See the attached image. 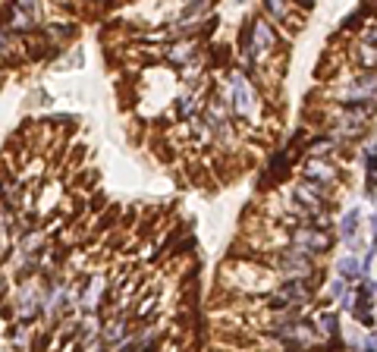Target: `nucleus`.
<instances>
[{
	"label": "nucleus",
	"instance_id": "nucleus-4",
	"mask_svg": "<svg viewBox=\"0 0 377 352\" xmlns=\"http://www.w3.org/2000/svg\"><path fill=\"white\" fill-rule=\"evenodd\" d=\"M293 198H296V204L302 211H321L324 208V202H327V189L324 186H318V183H308V180H302L296 189H293Z\"/></svg>",
	"mask_w": 377,
	"mask_h": 352
},
{
	"label": "nucleus",
	"instance_id": "nucleus-7",
	"mask_svg": "<svg viewBox=\"0 0 377 352\" xmlns=\"http://www.w3.org/2000/svg\"><path fill=\"white\" fill-rule=\"evenodd\" d=\"M336 167L327 164V161H315L311 158L308 164H305V180L308 183H318V186H330V183H336Z\"/></svg>",
	"mask_w": 377,
	"mask_h": 352
},
{
	"label": "nucleus",
	"instance_id": "nucleus-17",
	"mask_svg": "<svg viewBox=\"0 0 377 352\" xmlns=\"http://www.w3.org/2000/svg\"><path fill=\"white\" fill-rule=\"evenodd\" d=\"M286 352H315V349H286Z\"/></svg>",
	"mask_w": 377,
	"mask_h": 352
},
{
	"label": "nucleus",
	"instance_id": "nucleus-19",
	"mask_svg": "<svg viewBox=\"0 0 377 352\" xmlns=\"http://www.w3.org/2000/svg\"><path fill=\"white\" fill-rule=\"evenodd\" d=\"M374 292H377V283H374Z\"/></svg>",
	"mask_w": 377,
	"mask_h": 352
},
{
	"label": "nucleus",
	"instance_id": "nucleus-14",
	"mask_svg": "<svg viewBox=\"0 0 377 352\" xmlns=\"http://www.w3.org/2000/svg\"><path fill=\"white\" fill-rule=\"evenodd\" d=\"M365 45H368L371 51H374V47H377V25H371V32H368V35H365Z\"/></svg>",
	"mask_w": 377,
	"mask_h": 352
},
{
	"label": "nucleus",
	"instance_id": "nucleus-5",
	"mask_svg": "<svg viewBox=\"0 0 377 352\" xmlns=\"http://www.w3.org/2000/svg\"><path fill=\"white\" fill-rule=\"evenodd\" d=\"M229 101H233V110H236L239 117H251V113H255V95H251L245 75L236 73L229 79Z\"/></svg>",
	"mask_w": 377,
	"mask_h": 352
},
{
	"label": "nucleus",
	"instance_id": "nucleus-20",
	"mask_svg": "<svg viewBox=\"0 0 377 352\" xmlns=\"http://www.w3.org/2000/svg\"><path fill=\"white\" fill-rule=\"evenodd\" d=\"M374 151H377V145H374Z\"/></svg>",
	"mask_w": 377,
	"mask_h": 352
},
{
	"label": "nucleus",
	"instance_id": "nucleus-1",
	"mask_svg": "<svg viewBox=\"0 0 377 352\" xmlns=\"http://www.w3.org/2000/svg\"><path fill=\"white\" fill-rule=\"evenodd\" d=\"M330 246H333V236L324 230H318V226H299V230L293 233V239H289V248L299 252V255H305V258L321 255V252H327Z\"/></svg>",
	"mask_w": 377,
	"mask_h": 352
},
{
	"label": "nucleus",
	"instance_id": "nucleus-2",
	"mask_svg": "<svg viewBox=\"0 0 377 352\" xmlns=\"http://www.w3.org/2000/svg\"><path fill=\"white\" fill-rule=\"evenodd\" d=\"M274 268L280 270L286 280H305L315 274V264H311V258L299 255V252H280V255H274Z\"/></svg>",
	"mask_w": 377,
	"mask_h": 352
},
{
	"label": "nucleus",
	"instance_id": "nucleus-9",
	"mask_svg": "<svg viewBox=\"0 0 377 352\" xmlns=\"http://www.w3.org/2000/svg\"><path fill=\"white\" fill-rule=\"evenodd\" d=\"M355 230H358V208L346 211L340 220V239L343 242H352L355 239Z\"/></svg>",
	"mask_w": 377,
	"mask_h": 352
},
{
	"label": "nucleus",
	"instance_id": "nucleus-11",
	"mask_svg": "<svg viewBox=\"0 0 377 352\" xmlns=\"http://www.w3.org/2000/svg\"><path fill=\"white\" fill-rule=\"evenodd\" d=\"M104 337L111 340V343H119V340L126 337V318H117V321L107 324V330H104Z\"/></svg>",
	"mask_w": 377,
	"mask_h": 352
},
{
	"label": "nucleus",
	"instance_id": "nucleus-12",
	"mask_svg": "<svg viewBox=\"0 0 377 352\" xmlns=\"http://www.w3.org/2000/svg\"><path fill=\"white\" fill-rule=\"evenodd\" d=\"M321 327H324V333H330V337L340 333V321H336V315H324L321 318Z\"/></svg>",
	"mask_w": 377,
	"mask_h": 352
},
{
	"label": "nucleus",
	"instance_id": "nucleus-3",
	"mask_svg": "<svg viewBox=\"0 0 377 352\" xmlns=\"http://www.w3.org/2000/svg\"><path fill=\"white\" fill-rule=\"evenodd\" d=\"M374 95H377V73H362V75H355L352 82H349V89L343 91V104L355 107V104H362V101H371Z\"/></svg>",
	"mask_w": 377,
	"mask_h": 352
},
{
	"label": "nucleus",
	"instance_id": "nucleus-15",
	"mask_svg": "<svg viewBox=\"0 0 377 352\" xmlns=\"http://www.w3.org/2000/svg\"><path fill=\"white\" fill-rule=\"evenodd\" d=\"M330 292H333V296H346V283H343V280H336Z\"/></svg>",
	"mask_w": 377,
	"mask_h": 352
},
{
	"label": "nucleus",
	"instance_id": "nucleus-10",
	"mask_svg": "<svg viewBox=\"0 0 377 352\" xmlns=\"http://www.w3.org/2000/svg\"><path fill=\"white\" fill-rule=\"evenodd\" d=\"M336 270H340V280H343V283H349V280H358V277H362V268H358V261H355L352 255H349V258H340Z\"/></svg>",
	"mask_w": 377,
	"mask_h": 352
},
{
	"label": "nucleus",
	"instance_id": "nucleus-16",
	"mask_svg": "<svg viewBox=\"0 0 377 352\" xmlns=\"http://www.w3.org/2000/svg\"><path fill=\"white\" fill-rule=\"evenodd\" d=\"M371 233H374V248H371V252H377V214H374V220H371Z\"/></svg>",
	"mask_w": 377,
	"mask_h": 352
},
{
	"label": "nucleus",
	"instance_id": "nucleus-13",
	"mask_svg": "<svg viewBox=\"0 0 377 352\" xmlns=\"http://www.w3.org/2000/svg\"><path fill=\"white\" fill-rule=\"evenodd\" d=\"M198 110V104H195V95H189V97H183V101H179V113H189V117H192V113Z\"/></svg>",
	"mask_w": 377,
	"mask_h": 352
},
{
	"label": "nucleus",
	"instance_id": "nucleus-18",
	"mask_svg": "<svg viewBox=\"0 0 377 352\" xmlns=\"http://www.w3.org/2000/svg\"><path fill=\"white\" fill-rule=\"evenodd\" d=\"M362 352H374V349H362Z\"/></svg>",
	"mask_w": 377,
	"mask_h": 352
},
{
	"label": "nucleus",
	"instance_id": "nucleus-6",
	"mask_svg": "<svg viewBox=\"0 0 377 352\" xmlns=\"http://www.w3.org/2000/svg\"><path fill=\"white\" fill-rule=\"evenodd\" d=\"M7 19L13 32H32L38 23V7L35 3H16V7L7 10Z\"/></svg>",
	"mask_w": 377,
	"mask_h": 352
},
{
	"label": "nucleus",
	"instance_id": "nucleus-8",
	"mask_svg": "<svg viewBox=\"0 0 377 352\" xmlns=\"http://www.w3.org/2000/svg\"><path fill=\"white\" fill-rule=\"evenodd\" d=\"M195 47H192V41H179V45H173V47H167V54H163V57H167V60L170 63H176V67H183V63H189L195 57Z\"/></svg>",
	"mask_w": 377,
	"mask_h": 352
}]
</instances>
